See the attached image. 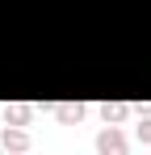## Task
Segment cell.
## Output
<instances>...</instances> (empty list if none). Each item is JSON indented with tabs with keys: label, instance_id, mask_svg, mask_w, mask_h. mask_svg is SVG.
Here are the masks:
<instances>
[{
	"label": "cell",
	"instance_id": "cell-5",
	"mask_svg": "<svg viewBox=\"0 0 151 155\" xmlns=\"http://www.w3.org/2000/svg\"><path fill=\"white\" fill-rule=\"evenodd\" d=\"M34 122V105L17 101V105H4V126H29Z\"/></svg>",
	"mask_w": 151,
	"mask_h": 155
},
{
	"label": "cell",
	"instance_id": "cell-1",
	"mask_svg": "<svg viewBox=\"0 0 151 155\" xmlns=\"http://www.w3.org/2000/svg\"><path fill=\"white\" fill-rule=\"evenodd\" d=\"M97 155H130V138L122 126H101L97 130Z\"/></svg>",
	"mask_w": 151,
	"mask_h": 155
},
{
	"label": "cell",
	"instance_id": "cell-6",
	"mask_svg": "<svg viewBox=\"0 0 151 155\" xmlns=\"http://www.w3.org/2000/svg\"><path fill=\"white\" fill-rule=\"evenodd\" d=\"M134 138H139L143 147H151V117H139V126H134Z\"/></svg>",
	"mask_w": 151,
	"mask_h": 155
},
{
	"label": "cell",
	"instance_id": "cell-4",
	"mask_svg": "<svg viewBox=\"0 0 151 155\" xmlns=\"http://www.w3.org/2000/svg\"><path fill=\"white\" fill-rule=\"evenodd\" d=\"M97 113H101V122H105V126H122L126 117L134 113V105H126V101H105Z\"/></svg>",
	"mask_w": 151,
	"mask_h": 155
},
{
	"label": "cell",
	"instance_id": "cell-8",
	"mask_svg": "<svg viewBox=\"0 0 151 155\" xmlns=\"http://www.w3.org/2000/svg\"><path fill=\"white\" fill-rule=\"evenodd\" d=\"M0 134H4V126H0Z\"/></svg>",
	"mask_w": 151,
	"mask_h": 155
},
{
	"label": "cell",
	"instance_id": "cell-7",
	"mask_svg": "<svg viewBox=\"0 0 151 155\" xmlns=\"http://www.w3.org/2000/svg\"><path fill=\"white\" fill-rule=\"evenodd\" d=\"M134 113H139V117H151V101H139V105H134Z\"/></svg>",
	"mask_w": 151,
	"mask_h": 155
},
{
	"label": "cell",
	"instance_id": "cell-3",
	"mask_svg": "<svg viewBox=\"0 0 151 155\" xmlns=\"http://www.w3.org/2000/svg\"><path fill=\"white\" fill-rule=\"evenodd\" d=\"M84 113H88V105H80V101H59L55 105V122L59 126H80Z\"/></svg>",
	"mask_w": 151,
	"mask_h": 155
},
{
	"label": "cell",
	"instance_id": "cell-9",
	"mask_svg": "<svg viewBox=\"0 0 151 155\" xmlns=\"http://www.w3.org/2000/svg\"><path fill=\"white\" fill-rule=\"evenodd\" d=\"M25 155H29V151H25Z\"/></svg>",
	"mask_w": 151,
	"mask_h": 155
},
{
	"label": "cell",
	"instance_id": "cell-2",
	"mask_svg": "<svg viewBox=\"0 0 151 155\" xmlns=\"http://www.w3.org/2000/svg\"><path fill=\"white\" fill-rule=\"evenodd\" d=\"M0 147L8 155H25L29 147H34V138H29V130L25 126H4V134H0Z\"/></svg>",
	"mask_w": 151,
	"mask_h": 155
}]
</instances>
